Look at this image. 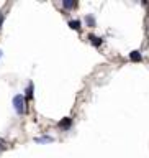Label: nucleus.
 Returning a JSON list of instances; mask_svg holds the SVG:
<instances>
[{
    "label": "nucleus",
    "mask_w": 149,
    "mask_h": 158,
    "mask_svg": "<svg viewBox=\"0 0 149 158\" xmlns=\"http://www.w3.org/2000/svg\"><path fill=\"white\" fill-rule=\"evenodd\" d=\"M13 107H15V112H17L18 115H23L25 114L26 107H25V97L22 94H17V96L13 97Z\"/></svg>",
    "instance_id": "nucleus-1"
},
{
    "label": "nucleus",
    "mask_w": 149,
    "mask_h": 158,
    "mask_svg": "<svg viewBox=\"0 0 149 158\" xmlns=\"http://www.w3.org/2000/svg\"><path fill=\"white\" fill-rule=\"evenodd\" d=\"M57 125H59V128H62V130H67V128L72 125V118H71V117H66V118H62V120L59 122Z\"/></svg>",
    "instance_id": "nucleus-2"
},
{
    "label": "nucleus",
    "mask_w": 149,
    "mask_h": 158,
    "mask_svg": "<svg viewBox=\"0 0 149 158\" xmlns=\"http://www.w3.org/2000/svg\"><path fill=\"white\" fill-rule=\"evenodd\" d=\"M130 59H131V61H136V63H139L141 59H143V56H141V53H139V51H133V53L130 54Z\"/></svg>",
    "instance_id": "nucleus-3"
},
{
    "label": "nucleus",
    "mask_w": 149,
    "mask_h": 158,
    "mask_svg": "<svg viewBox=\"0 0 149 158\" xmlns=\"http://www.w3.org/2000/svg\"><path fill=\"white\" fill-rule=\"evenodd\" d=\"M88 40H90V43L95 44V46H100V44H102V40L98 38V36H93V35H90V36H88Z\"/></svg>",
    "instance_id": "nucleus-4"
},
{
    "label": "nucleus",
    "mask_w": 149,
    "mask_h": 158,
    "mask_svg": "<svg viewBox=\"0 0 149 158\" xmlns=\"http://www.w3.org/2000/svg\"><path fill=\"white\" fill-rule=\"evenodd\" d=\"M69 27L72 30H80V22H79V20H71V22H69Z\"/></svg>",
    "instance_id": "nucleus-5"
},
{
    "label": "nucleus",
    "mask_w": 149,
    "mask_h": 158,
    "mask_svg": "<svg viewBox=\"0 0 149 158\" xmlns=\"http://www.w3.org/2000/svg\"><path fill=\"white\" fill-rule=\"evenodd\" d=\"M34 142H38V143H48V142H53V138L51 137H38V138H34Z\"/></svg>",
    "instance_id": "nucleus-6"
},
{
    "label": "nucleus",
    "mask_w": 149,
    "mask_h": 158,
    "mask_svg": "<svg viewBox=\"0 0 149 158\" xmlns=\"http://www.w3.org/2000/svg\"><path fill=\"white\" fill-rule=\"evenodd\" d=\"M85 23L88 25V27H95V18H93L92 15H87V17H85Z\"/></svg>",
    "instance_id": "nucleus-7"
},
{
    "label": "nucleus",
    "mask_w": 149,
    "mask_h": 158,
    "mask_svg": "<svg viewBox=\"0 0 149 158\" xmlns=\"http://www.w3.org/2000/svg\"><path fill=\"white\" fill-rule=\"evenodd\" d=\"M76 5H77V2H69V0H64V2H62L64 8H74Z\"/></svg>",
    "instance_id": "nucleus-8"
},
{
    "label": "nucleus",
    "mask_w": 149,
    "mask_h": 158,
    "mask_svg": "<svg viewBox=\"0 0 149 158\" xmlns=\"http://www.w3.org/2000/svg\"><path fill=\"white\" fill-rule=\"evenodd\" d=\"M26 97H28V99L33 97V82H29L28 87H26Z\"/></svg>",
    "instance_id": "nucleus-9"
},
{
    "label": "nucleus",
    "mask_w": 149,
    "mask_h": 158,
    "mask_svg": "<svg viewBox=\"0 0 149 158\" xmlns=\"http://www.w3.org/2000/svg\"><path fill=\"white\" fill-rule=\"evenodd\" d=\"M3 148H5V140H3V138H0V152H2Z\"/></svg>",
    "instance_id": "nucleus-10"
},
{
    "label": "nucleus",
    "mask_w": 149,
    "mask_h": 158,
    "mask_svg": "<svg viewBox=\"0 0 149 158\" xmlns=\"http://www.w3.org/2000/svg\"><path fill=\"white\" fill-rule=\"evenodd\" d=\"M2 23H3V15L0 13V28H2Z\"/></svg>",
    "instance_id": "nucleus-11"
},
{
    "label": "nucleus",
    "mask_w": 149,
    "mask_h": 158,
    "mask_svg": "<svg viewBox=\"0 0 149 158\" xmlns=\"http://www.w3.org/2000/svg\"><path fill=\"white\" fill-rule=\"evenodd\" d=\"M0 56H2V51H0Z\"/></svg>",
    "instance_id": "nucleus-12"
}]
</instances>
